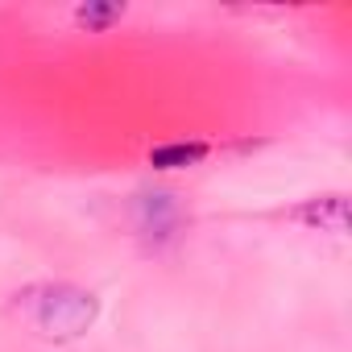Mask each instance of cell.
I'll use <instances>...</instances> for the list:
<instances>
[{
    "instance_id": "cell-2",
    "label": "cell",
    "mask_w": 352,
    "mask_h": 352,
    "mask_svg": "<svg viewBox=\"0 0 352 352\" xmlns=\"http://www.w3.org/2000/svg\"><path fill=\"white\" fill-rule=\"evenodd\" d=\"M294 220L319 228V232H331V236H344L348 232V199L344 195H323V199H311L294 212Z\"/></svg>"
},
{
    "instance_id": "cell-3",
    "label": "cell",
    "mask_w": 352,
    "mask_h": 352,
    "mask_svg": "<svg viewBox=\"0 0 352 352\" xmlns=\"http://www.w3.org/2000/svg\"><path fill=\"white\" fill-rule=\"evenodd\" d=\"M204 157H208V145H199V141H174V145H157L149 153V166L153 170H187V166H195Z\"/></svg>"
},
{
    "instance_id": "cell-4",
    "label": "cell",
    "mask_w": 352,
    "mask_h": 352,
    "mask_svg": "<svg viewBox=\"0 0 352 352\" xmlns=\"http://www.w3.org/2000/svg\"><path fill=\"white\" fill-rule=\"evenodd\" d=\"M120 17H124V5H116V0H87V5L75 9V25H83L87 34H104Z\"/></svg>"
},
{
    "instance_id": "cell-1",
    "label": "cell",
    "mask_w": 352,
    "mask_h": 352,
    "mask_svg": "<svg viewBox=\"0 0 352 352\" xmlns=\"http://www.w3.org/2000/svg\"><path fill=\"white\" fill-rule=\"evenodd\" d=\"M21 302V315L46 336V340H75L83 336L96 315H100V298L79 290V286H67V282H46V286H30L25 294H17Z\"/></svg>"
}]
</instances>
